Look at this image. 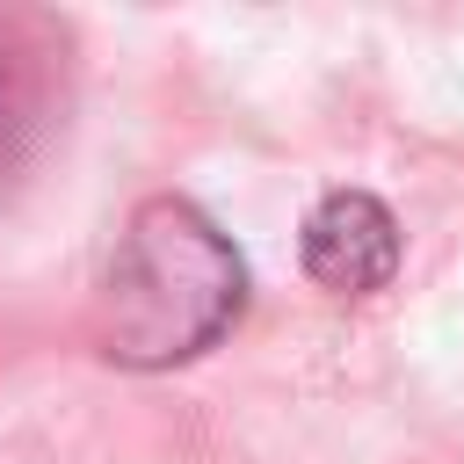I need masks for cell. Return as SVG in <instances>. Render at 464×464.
<instances>
[{"mask_svg":"<svg viewBox=\"0 0 464 464\" xmlns=\"http://www.w3.org/2000/svg\"><path fill=\"white\" fill-rule=\"evenodd\" d=\"M246 304V268L232 239L181 196L130 218L102 283V348L130 370H167L203 355Z\"/></svg>","mask_w":464,"mask_h":464,"instance_id":"6da1fadb","label":"cell"},{"mask_svg":"<svg viewBox=\"0 0 464 464\" xmlns=\"http://www.w3.org/2000/svg\"><path fill=\"white\" fill-rule=\"evenodd\" d=\"M399 268V225L377 196L362 188H334L312 203L304 218V276L334 297H370L384 290Z\"/></svg>","mask_w":464,"mask_h":464,"instance_id":"7a4b0ae2","label":"cell"},{"mask_svg":"<svg viewBox=\"0 0 464 464\" xmlns=\"http://www.w3.org/2000/svg\"><path fill=\"white\" fill-rule=\"evenodd\" d=\"M22 145H29V87H22L14 58L0 51V174L22 160Z\"/></svg>","mask_w":464,"mask_h":464,"instance_id":"3957f363","label":"cell"}]
</instances>
